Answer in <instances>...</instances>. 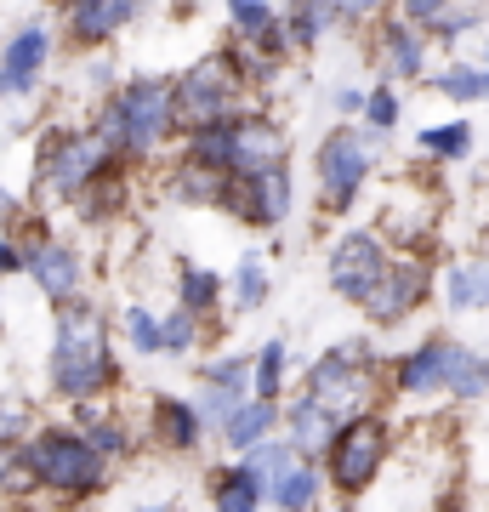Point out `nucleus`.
Returning <instances> with one entry per match:
<instances>
[{
    "mask_svg": "<svg viewBox=\"0 0 489 512\" xmlns=\"http://www.w3.org/2000/svg\"><path fill=\"white\" fill-rule=\"evenodd\" d=\"M57 325H52V353H46V387L63 404H91L120 387V353H114L109 319L91 308L86 296L57 302Z\"/></svg>",
    "mask_w": 489,
    "mask_h": 512,
    "instance_id": "f257e3e1",
    "label": "nucleus"
},
{
    "mask_svg": "<svg viewBox=\"0 0 489 512\" xmlns=\"http://www.w3.org/2000/svg\"><path fill=\"white\" fill-rule=\"evenodd\" d=\"M177 114H171V80H154V74H137L120 92L103 103L97 114V137L114 160H154V148L171 137Z\"/></svg>",
    "mask_w": 489,
    "mask_h": 512,
    "instance_id": "f03ea898",
    "label": "nucleus"
},
{
    "mask_svg": "<svg viewBox=\"0 0 489 512\" xmlns=\"http://www.w3.org/2000/svg\"><path fill=\"white\" fill-rule=\"evenodd\" d=\"M376 387H381L376 382V348L364 336H353V342H336V348L319 353L296 393L308 404H319L330 421H347V416L376 410Z\"/></svg>",
    "mask_w": 489,
    "mask_h": 512,
    "instance_id": "7ed1b4c3",
    "label": "nucleus"
},
{
    "mask_svg": "<svg viewBox=\"0 0 489 512\" xmlns=\"http://www.w3.org/2000/svg\"><path fill=\"white\" fill-rule=\"evenodd\" d=\"M387 450H393V421L381 410H364V416L336 421L325 456H319V473H325V490H336L342 501H359L370 484L387 467Z\"/></svg>",
    "mask_w": 489,
    "mask_h": 512,
    "instance_id": "20e7f679",
    "label": "nucleus"
},
{
    "mask_svg": "<svg viewBox=\"0 0 489 512\" xmlns=\"http://www.w3.org/2000/svg\"><path fill=\"white\" fill-rule=\"evenodd\" d=\"M23 444H29L35 490L57 495V501H86L109 484V461L80 439V427H35Z\"/></svg>",
    "mask_w": 489,
    "mask_h": 512,
    "instance_id": "39448f33",
    "label": "nucleus"
},
{
    "mask_svg": "<svg viewBox=\"0 0 489 512\" xmlns=\"http://www.w3.org/2000/svg\"><path fill=\"white\" fill-rule=\"evenodd\" d=\"M239 92H245V74H239L234 52H217L171 80V114L188 120V126H222V120L245 114Z\"/></svg>",
    "mask_w": 489,
    "mask_h": 512,
    "instance_id": "423d86ee",
    "label": "nucleus"
},
{
    "mask_svg": "<svg viewBox=\"0 0 489 512\" xmlns=\"http://www.w3.org/2000/svg\"><path fill=\"white\" fill-rule=\"evenodd\" d=\"M245 461L262 478V507H273V512H319L325 507V473H319V461L296 456L279 433L262 439L256 450H245Z\"/></svg>",
    "mask_w": 489,
    "mask_h": 512,
    "instance_id": "0eeeda50",
    "label": "nucleus"
},
{
    "mask_svg": "<svg viewBox=\"0 0 489 512\" xmlns=\"http://www.w3.org/2000/svg\"><path fill=\"white\" fill-rule=\"evenodd\" d=\"M114 165V154L103 148L97 131H52L46 148H40V188L52 194V200H80L103 171Z\"/></svg>",
    "mask_w": 489,
    "mask_h": 512,
    "instance_id": "6e6552de",
    "label": "nucleus"
},
{
    "mask_svg": "<svg viewBox=\"0 0 489 512\" xmlns=\"http://www.w3.org/2000/svg\"><path fill=\"white\" fill-rule=\"evenodd\" d=\"M370 165H376V154H370V137L364 131H347L336 126L319 143V200L330 205V211H347V205L359 200L364 177H370Z\"/></svg>",
    "mask_w": 489,
    "mask_h": 512,
    "instance_id": "1a4fd4ad",
    "label": "nucleus"
},
{
    "mask_svg": "<svg viewBox=\"0 0 489 512\" xmlns=\"http://www.w3.org/2000/svg\"><path fill=\"white\" fill-rule=\"evenodd\" d=\"M427 291H433V268H427L421 256H399V262L381 268V279L370 285V296H364L359 308H364V319H370L376 330H393L427 302Z\"/></svg>",
    "mask_w": 489,
    "mask_h": 512,
    "instance_id": "9d476101",
    "label": "nucleus"
},
{
    "mask_svg": "<svg viewBox=\"0 0 489 512\" xmlns=\"http://www.w3.org/2000/svg\"><path fill=\"white\" fill-rule=\"evenodd\" d=\"M290 160V137L273 114H234L228 120V177H256V171H273V165Z\"/></svg>",
    "mask_w": 489,
    "mask_h": 512,
    "instance_id": "9b49d317",
    "label": "nucleus"
},
{
    "mask_svg": "<svg viewBox=\"0 0 489 512\" xmlns=\"http://www.w3.org/2000/svg\"><path fill=\"white\" fill-rule=\"evenodd\" d=\"M387 262H393V256H387V245H381L376 234H342L330 245V291L359 308Z\"/></svg>",
    "mask_w": 489,
    "mask_h": 512,
    "instance_id": "f8f14e48",
    "label": "nucleus"
},
{
    "mask_svg": "<svg viewBox=\"0 0 489 512\" xmlns=\"http://www.w3.org/2000/svg\"><path fill=\"white\" fill-rule=\"evenodd\" d=\"M245 399H251V353H222V359H211L200 370V399H194V410H200L205 433H217Z\"/></svg>",
    "mask_w": 489,
    "mask_h": 512,
    "instance_id": "ddd939ff",
    "label": "nucleus"
},
{
    "mask_svg": "<svg viewBox=\"0 0 489 512\" xmlns=\"http://www.w3.org/2000/svg\"><path fill=\"white\" fill-rule=\"evenodd\" d=\"M228 200L239 205V217L256 222V228H279L296 211V183H290V165H273V171H256V177H234L228 183Z\"/></svg>",
    "mask_w": 489,
    "mask_h": 512,
    "instance_id": "4468645a",
    "label": "nucleus"
},
{
    "mask_svg": "<svg viewBox=\"0 0 489 512\" xmlns=\"http://www.w3.org/2000/svg\"><path fill=\"white\" fill-rule=\"evenodd\" d=\"M23 274L40 285V296L52 302H74L80 285H86V262L69 239H29V256H23Z\"/></svg>",
    "mask_w": 489,
    "mask_h": 512,
    "instance_id": "2eb2a0df",
    "label": "nucleus"
},
{
    "mask_svg": "<svg viewBox=\"0 0 489 512\" xmlns=\"http://www.w3.org/2000/svg\"><path fill=\"white\" fill-rule=\"evenodd\" d=\"M450 353H455V336H444V330L427 336V342H416L393 365V387H399L404 399H438L444 393V376H450Z\"/></svg>",
    "mask_w": 489,
    "mask_h": 512,
    "instance_id": "dca6fc26",
    "label": "nucleus"
},
{
    "mask_svg": "<svg viewBox=\"0 0 489 512\" xmlns=\"http://www.w3.org/2000/svg\"><path fill=\"white\" fill-rule=\"evenodd\" d=\"M46 57H52V29L46 23H23L18 35L6 40V52H0V97L35 92Z\"/></svg>",
    "mask_w": 489,
    "mask_h": 512,
    "instance_id": "f3484780",
    "label": "nucleus"
},
{
    "mask_svg": "<svg viewBox=\"0 0 489 512\" xmlns=\"http://www.w3.org/2000/svg\"><path fill=\"white\" fill-rule=\"evenodd\" d=\"M148 433H154V444L171 450V456H194L205 444V421H200V410H194V399L160 393V399L148 404Z\"/></svg>",
    "mask_w": 489,
    "mask_h": 512,
    "instance_id": "a211bd4d",
    "label": "nucleus"
},
{
    "mask_svg": "<svg viewBox=\"0 0 489 512\" xmlns=\"http://www.w3.org/2000/svg\"><path fill=\"white\" fill-rule=\"evenodd\" d=\"M279 433H285V444L296 450V456L319 461L325 444H330V433H336V421H330L319 404H308L302 393H290V404H279Z\"/></svg>",
    "mask_w": 489,
    "mask_h": 512,
    "instance_id": "6ab92c4d",
    "label": "nucleus"
},
{
    "mask_svg": "<svg viewBox=\"0 0 489 512\" xmlns=\"http://www.w3.org/2000/svg\"><path fill=\"white\" fill-rule=\"evenodd\" d=\"M74 410H80V421H86V427H80V439H86L97 456L109 461V467H114V461H126L131 450H137V433H131V421L120 416V410H103L97 399L74 404Z\"/></svg>",
    "mask_w": 489,
    "mask_h": 512,
    "instance_id": "aec40b11",
    "label": "nucleus"
},
{
    "mask_svg": "<svg viewBox=\"0 0 489 512\" xmlns=\"http://www.w3.org/2000/svg\"><path fill=\"white\" fill-rule=\"evenodd\" d=\"M211 512H262V478L245 456L211 473Z\"/></svg>",
    "mask_w": 489,
    "mask_h": 512,
    "instance_id": "412c9836",
    "label": "nucleus"
},
{
    "mask_svg": "<svg viewBox=\"0 0 489 512\" xmlns=\"http://www.w3.org/2000/svg\"><path fill=\"white\" fill-rule=\"evenodd\" d=\"M279 433V404H268V399H245L234 410V416L217 427V439L234 450V456H245V450H256L262 439H273Z\"/></svg>",
    "mask_w": 489,
    "mask_h": 512,
    "instance_id": "4be33fe9",
    "label": "nucleus"
},
{
    "mask_svg": "<svg viewBox=\"0 0 489 512\" xmlns=\"http://www.w3.org/2000/svg\"><path fill=\"white\" fill-rule=\"evenodd\" d=\"M381 63H387V74H399V80L427 74V35L410 29L404 18L381 23Z\"/></svg>",
    "mask_w": 489,
    "mask_h": 512,
    "instance_id": "5701e85b",
    "label": "nucleus"
},
{
    "mask_svg": "<svg viewBox=\"0 0 489 512\" xmlns=\"http://www.w3.org/2000/svg\"><path fill=\"white\" fill-rule=\"evenodd\" d=\"M285 393H290V342L285 336H268L251 353V399L285 404Z\"/></svg>",
    "mask_w": 489,
    "mask_h": 512,
    "instance_id": "b1692460",
    "label": "nucleus"
},
{
    "mask_svg": "<svg viewBox=\"0 0 489 512\" xmlns=\"http://www.w3.org/2000/svg\"><path fill=\"white\" fill-rule=\"evenodd\" d=\"M444 308L450 313H489V256L455 262L444 274Z\"/></svg>",
    "mask_w": 489,
    "mask_h": 512,
    "instance_id": "393cba45",
    "label": "nucleus"
},
{
    "mask_svg": "<svg viewBox=\"0 0 489 512\" xmlns=\"http://www.w3.org/2000/svg\"><path fill=\"white\" fill-rule=\"evenodd\" d=\"M444 393H450V399H461V404L489 399V353H478L472 342H455L450 376H444Z\"/></svg>",
    "mask_w": 489,
    "mask_h": 512,
    "instance_id": "a878e982",
    "label": "nucleus"
},
{
    "mask_svg": "<svg viewBox=\"0 0 489 512\" xmlns=\"http://www.w3.org/2000/svg\"><path fill=\"white\" fill-rule=\"evenodd\" d=\"M217 302H222V274H217V268L182 262V274H177V308L194 313V319H205Z\"/></svg>",
    "mask_w": 489,
    "mask_h": 512,
    "instance_id": "bb28decb",
    "label": "nucleus"
},
{
    "mask_svg": "<svg viewBox=\"0 0 489 512\" xmlns=\"http://www.w3.org/2000/svg\"><path fill=\"white\" fill-rule=\"evenodd\" d=\"M330 23H336V0H290L279 29H285V46H313Z\"/></svg>",
    "mask_w": 489,
    "mask_h": 512,
    "instance_id": "cd10ccee",
    "label": "nucleus"
},
{
    "mask_svg": "<svg viewBox=\"0 0 489 512\" xmlns=\"http://www.w3.org/2000/svg\"><path fill=\"white\" fill-rule=\"evenodd\" d=\"M228 183H234V177H222V171H205V165L182 160V171L171 177V194H177L182 205H217V200H228Z\"/></svg>",
    "mask_w": 489,
    "mask_h": 512,
    "instance_id": "c85d7f7f",
    "label": "nucleus"
},
{
    "mask_svg": "<svg viewBox=\"0 0 489 512\" xmlns=\"http://www.w3.org/2000/svg\"><path fill=\"white\" fill-rule=\"evenodd\" d=\"M228 23H234V35L245 40V46L262 52V40L279 29V12H273L268 0H228Z\"/></svg>",
    "mask_w": 489,
    "mask_h": 512,
    "instance_id": "c756f323",
    "label": "nucleus"
},
{
    "mask_svg": "<svg viewBox=\"0 0 489 512\" xmlns=\"http://www.w3.org/2000/svg\"><path fill=\"white\" fill-rule=\"evenodd\" d=\"M416 148H421V154H433V160H467V154H472V120H444V126H421Z\"/></svg>",
    "mask_w": 489,
    "mask_h": 512,
    "instance_id": "7c9ffc66",
    "label": "nucleus"
},
{
    "mask_svg": "<svg viewBox=\"0 0 489 512\" xmlns=\"http://www.w3.org/2000/svg\"><path fill=\"white\" fill-rule=\"evenodd\" d=\"M268 268H262V251H245L239 256V268H234V302L239 313H256L262 302H268Z\"/></svg>",
    "mask_w": 489,
    "mask_h": 512,
    "instance_id": "2f4dec72",
    "label": "nucleus"
},
{
    "mask_svg": "<svg viewBox=\"0 0 489 512\" xmlns=\"http://www.w3.org/2000/svg\"><path fill=\"white\" fill-rule=\"evenodd\" d=\"M200 348V319L194 313H160V353H171V359H188V353Z\"/></svg>",
    "mask_w": 489,
    "mask_h": 512,
    "instance_id": "473e14b6",
    "label": "nucleus"
},
{
    "mask_svg": "<svg viewBox=\"0 0 489 512\" xmlns=\"http://www.w3.org/2000/svg\"><path fill=\"white\" fill-rule=\"evenodd\" d=\"M433 92L455 97V103H478L484 97V69L478 63H450L444 74H433Z\"/></svg>",
    "mask_w": 489,
    "mask_h": 512,
    "instance_id": "72a5a7b5",
    "label": "nucleus"
},
{
    "mask_svg": "<svg viewBox=\"0 0 489 512\" xmlns=\"http://www.w3.org/2000/svg\"><path fill=\"white\" fill-rule=\"evenodd\" d=\"M35 473H29V444H0V495H29Z\"/></svg>",
    "mask_w": 489,
    "mask_h": 512,
    "instance_id": "f704fd0d",
    "label": "nucleus"
},
{
    "mask_svg": "<svg viewBox=\"0 0 489 512\" xmlns=\"http://www.w3.org/2000/svg\"><path fill=\"white\" fill-rule=\"evenodd\" d=\"M120 330H126V342H131L137 353H148V359L160 353V313H154V308H143V302H131V308H126V319H120Z\"/></svg>",
    "mask_w": 489,
    "mask_h": 512,
    "instance_id": "c9c22d12",
    "label": "nucleus"
},
{
    "mask_svg": "<svg viewBox=\"0 0 489 512\" xmlns=\"http://www.w3.org/2000/svg\"><path fill=\"white\" fill-rule=\"evenodd\" d=\"M40 421L29 416V404L18 399V393H0V444H18V439H29Z\"/></svg>",
    "mask_w": 489,
    "mask_h": 512,
    "instance_id": "e433bc0d",
    "label": "nucleus"
},
{
    "mask_svg": "<svg viewBox=\"0 0 489 512\" xmlns=\"http://www.w3.org/2000/svg\"><path fill=\"white\" fill-rule=\"evenodd\" d=\"M359 114H364L376 131H393V126H399V97H393V86L381 80L376 92H364V109H359Z\"/></svg>",
    "mask_w": 489,
    "mask_h": 512,
    "instance_id": "4c0bfd02",
    "label": "nucleus"
},
{
    "mask_svg": "<svg viewBox=\"0 0 489 512\" xmlns=\"http://www.w3.org/2000/svg\"><path fill=\"white\" fill-rule=\"evenodd\" d=\"M478 23H484V12H478V6H444V12H438V23L433 29H427V35H444V40H461L467 35V29H478Z\"/></svg>",
    "mask_w": 489,
    "mask_h": 512,
    "instance_id": "58836bf2",
    "label": "nucleus"
},
{
    "mask_svg": "<svg viewBox=\"0 0 489 512\" xmlns=\"http://www.w3.org/2000/svg\"><path fill=\"white\" fill-rule=\"evenodd\" d=\"M444 6H450V0H399V18L410 23V29H421V35H427V29L438 23V12H444Z\"/></svg>",
    "mask_w": 489,
    "mask_h": 512,
    "instance_id": "ea45409f",
    "label": "nucleus"
},
{
    "mask_svg": "<svg viewBox=\"0 0 489 512\" xmlns=\"http://www.w3.org/2000/svg\"><path fill=\"white\" fill-rule=\"evenodd\" d=\"M23 256H29V239L0 234V274H23Z\"/></svg>",
    "mask_w": 489,
    "mask_h": 512,
    "instance_id": "a19ab883",
    "label": "nucleus"
},
{
    "mask_svg": "<svg viewBox=\"0 0 489 512\" xmlns=\"http://www.w3.org/2000/svg\"><path fill=\"white\" fill-rule=\"evenodd\" d=\"M381 0H336V18H376Z\"/></svg>",
    "mask_w": 489,
    "mask_h": 512,
    "instance_id": "79ce46f5",
    "label": "nucleus"
},
{
    "mask_svg": "<svg viewBox=\"0 0 489 512\" xmlns=\"http://www.w3.org/2000/svg\"><path fill=\"white\" fill-rule=\"evenodd\" d=\"M364 109V92L359 86H342V92H336V114H359Z\"/></svg>",
    "mask_w": 489,
    "mask_h": 512,
    "instance_id": "37998d69",
    "label": "nucleus"
},
{
    "mask_svg": "<svg viewBox=\"0 0 489 512\" xmlns=\"http://www.w3.org/2000/svg\"><path fill=\"white\" fill-rule=\"evenodd\" d=\"M12 211H18V200H12V194L0 188V234H6V222H12Z\"/></svg>",
    "mask_w": 489,
    "mask_h": 512,
    "instance_id": "c03bdc74",
    "label": "nucleus"
},
{
    "mask_svg": "<svg viewBox=\"0 0 489 512\" xmlns=\"http://www.w3.org/2000/svg\"><path fill=\"white\" fill-rule=\"evenodd\" d=\"M137 512H171V501H154V507H137Z\"/></svg>",
    "mask_w": 489,
    "mask_h": 512,
    "instance_id": "a18cd8bd",
    "label": "nucleus"
},
{
    "mask_svg": "<svg viewBox=\"0 0 489 512\" xmlns=\"http://www.w3.org/2000/svg\"><path fill=\"white\" fill-rule=\"evenodd\" d=\"M484 97H489V52H484Z\"/></svg>",
    "mask_w": 489,
    "mask_h": 512,
    "instance_id": "49530a36",
    "label": "nucleus"
},
{
    "mask_svg": "<svg viewBox=\"0 0 489 512\" xmlns=\"http://www.w3.org/2000/svg\"><path fill=\"white\" fill-rule=\"evenodd\" d=\"M63 6H86V0H63Z\"/></svg>",
    "mask_w": 489,
    "mask_h": 512,
    "instance_id": "de8ad7c7",
    "label": "nucleus"
}]
</instances>
